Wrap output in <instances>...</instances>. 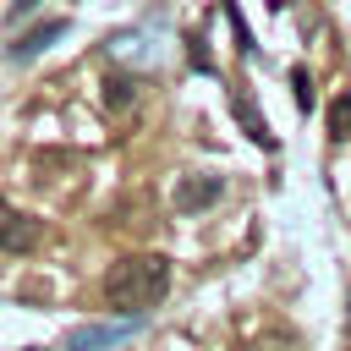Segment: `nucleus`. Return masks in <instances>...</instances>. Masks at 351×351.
Segmentation results:
<instances>
[{
	"mask_svg": "<svg viewBox=\"0 0 351 351\" xmlns=\"http://www.w3.org/2000/svg\"><path fill=\"white\" fill-rule=\"evenodd\" d=\"M170 291V258L165 252H126L104 274V302L115 313H148Z\"/></svg>",
	"mask_w": 351,
	"mask_h": 351,
	"instance_id": "1",
	"label": "nucleus"
},
{
	"mask_svg": "<svg viewBox=\"0 0 351 351\" xmlns=\"http://www.w3.org/2000/svg\"><path fill=\"white\" fill-rule=\"evenodd\" d=\"M44 241V225L33 219V214H22V208H11V203H0V252H33Z\"/></svg>",
	"mask_w": 351,
	"mask_h": 351,
	"instance_id": "2",
	"label": "nucleus"
},
{
	"mask_svg": "<svg viewBox=\"0 0 351 351\" xmlns=\"http://www.w3.org/2000/svg\"><path fill=\"white\" fill-rule=\"evenodd\" d=\"M219 192H225V181L197 170V176H181V181H176V197H170V203H176V214H203V208L219 203Z\"/></svg>",
	"mask_w": 351,
	"mask_h": 351,
	"instance_id": "3",
	"label": "nucleus"
},
{
	"mask_svg": "<svg viewBox=\"0 0 351 351\" xmlns=\"http://www.w3.org/2000/svg\"><path fill=\"white\" fill-rule=\"evenodd\" d=\"M230 110H236V121H241V132H247L252 143H263V148H274V137H269V126H263V115L252 110V99H247V88H230Z\"/></svg>",
	"mask_w": 351,
	"mask_h": 351,
	"instance_id": "4",
	"label": "nucleus"
},
{
	"mask_svg": "<svg viewBox=\"0 0 351 351\" xmlns=\"http://www.w3.org/2000/svg\"><path fill=\"white\" fill-rule=\"evenodd\" d=\"M60 33H66V22H44V27H33V33H22V38L11 44V60H33V55H38V49H44L49 38H60Z\"/></svg>",
	"mask_w": 351,
	"mask_h": 351,
	"instance_id": "5",
	"label": "nucleus"
},
{
	"mask_svg": "<svg viewBox=\"0 0 351 351\" xmlns=\"http://www.w3.org/2000/svg\"><path fill=\"white\" fill-rule=\"evenodd\" d=\"M104 104H110V110H126V104H137V77H126V71H110V77H104Z\"/></svg>",
	"mask_w": 351,
	"mask_h": 351,
	"instance_id": "6",
	"label": "nucleus"
},
{
	"mask_svg": "<svg viewBox=\"0 0 351 351\" xmlns=\"http://www.w3.org/2000/svg\"><path fill=\"white\" fill-rule=\"evenodd\" d=\"M329 137H335V143H346V137H351V88L329 104Z\"/></svg>",
	"mask_w": 351,
	"mask_h": 351,
	"instance_id": "7",
	"label": "nucleus"
},
{
	"mask_svg": "<svg viewBox=\"0 0 351 351\" xmlns=\"http://www.w3.org/2000/svg\"><path fill=\"white\" fill-rule=\"evenodd\" d=\"M104 340H115V329H77V335H71V351H93V346H104Z\"/></svg>",
	"mask_w": 351,
	"mask_h": 351,
	"instance_id": "8",
	"label": "nucleus"
},
{
	"mask_svg": "<svg viewBox=\"0 0 351 351\" xmlns=\"http://www.w3.org/2000/svg\"><path fill=\"white\" fill-rule=\"evenodd\" d=\"M291 88H296V104H302V110H313V104H318V93H313V77H307V71H291Z\"/></svg>",
	"mask_w": 351,
	"mask_h": 351,
	"instance_id": "9",
	"label": "nucleus"
},
{
	"mask_svg": "<svg viewBox=\"0 0 351 351\" xmlns=\"http://www.w3.org/2000/svg\"><path fill=\"white\" fill-rule=\"evenodd\" d=\"M33 5H38V0H11V16H27Z\"/></svg>",
	"mask_w": 351,
	"mask_h": 351,
	"instance_id": "10",
	"label": "nucleus"
},
{
	"mask_svg": "<svg viewBox=\"0 0 351 351\" xmlns=\"http://www.w3.org/2000/svg\"><path fill=\"white\" fill-rule=\"evenodd\" d=\"M346 351H351V313H346Z\"/></svg>",
	"mask_w": 351,
	"mask_h": 351,
	"instance_id": "11",
	"label": "nucleus"
}]
</instances>
